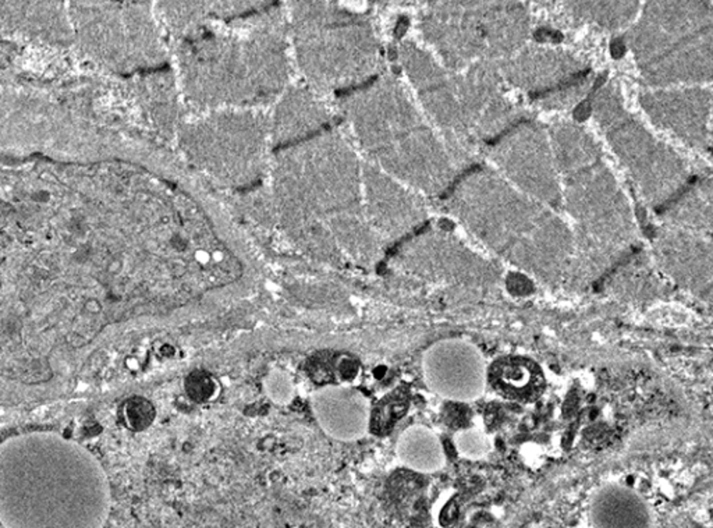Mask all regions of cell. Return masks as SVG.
<instances>
[{
	"instance_id": "8fae6325",
	"label": "cell",
	"mask_w": 713,
	"mask_h": 528,
	"mask_svg": "<svg viewBox=\"0 0 713 528\" xmlns=\"http://www.w3.org/2000/svg\"><path fill=\"white\" fill-rule=\"evenodd\" d=\"M597 528H652L648 504L623 485H605L595 494L591 507Z\"/></svg>"
},
{
	"instance_id": "8992f818",
	"label": "cell",
	"mask_w": 713,
	"mask_h": 528,
	"mask_svg": "<svg viewBox=\"0 0 713 528\" xmlns=\"http://www.w3.org/2000/svg\"><path fill=\"white\" fill-rule=\"evenodd\" d=\"M176 141L188 165L233 193L259 186L273 156L265 109H222L187 116Z\"/></svg>"
},
{
	"instance_id": "7402d4cb",
	"label": "cell",
	"mask_w": 713,
	"mask_h": 528,
	"mask_svg": "<svg viewBox=\"0 0 713 528\" xmlns=\"http://www.w3.org/2000/svg\"><path fill=\"white\" fill-rule=\"evenodd\" d=\"M574 115H575V118H580V120L587 118V116L590 115V105H588V103H581V105L575 109Z\"/></svg>"
},
{
	"instance_id": "603a6c76",
	"label": "cell",
	"mask_w": 713,
	"mask_h": 528,
	"mask_svg": "<svg viewBox=\"0 0 713 528\" xmlns=\"http://www.w3.org/2000/svg\"><path fill=\"white\" fill-rule=\"evenodd\" d=\"M0 228H1V218H0Z\"/></svg>"
},
{
	"instance_id": "d6986e66",
	"label": "cell",
	"mask_w": 713,
	"mask_h": 528,
	"mask_svg": "<svg viewBox=\"0 0 713 528\" xmlns=\"http://www.w3.org/2000/svg\"><path fill=\"white\" fill-rule=\"evenodd\" d=\"M263 390L266 396L276 405L285 406L294 397L295 387L285 371L273 370L263 380Z\"/></svg>"
},
{
	"instance_id": "9a60e30c",
	"label": "cell",
	"mask_w": 713,
	"mask_h": 528,
	"mask_svg": "<svg viewBox=\"0 0 713 528\" xmlns=\"http://www.w3.org/2000/svg\"><path fill=\"white\" fill-rule=\"evenodd\" d=\"M403 402L396 393L382 397L373 407L370 415V431L375 435L388 434L399 418Z\"/></svg>"
},
{
	"instance_id": "7c38bea8",
	"label": "cell",
	"mask_w": 713,
	"mask_h": 528,
	"mask_svg": "<svg viewBox=\"0 0 713 528\" xmlns=\"http://www.w3.org/2000/svg\"><path fill=\"white\" fill-rule=\"evenodd\" d=\"M487 382L512 400L530 402L542 393V372L535 364L522 358L499 360L490 370L487 368Z\"/></svg>"
},
{
	"instance_id": "4fadbf2b",
	"label": "cell",
	"mask_w": 713,
	"mask_h": 528,
	"mask_svg": "<svg viewBox=\"0 0 713 528\" xmlns=\"http://www.w3.org/2000/svg\"><path fill=\"white\" fill-rule=\"evenodd\" d=\"M396 453L405 467L418 472H436L446 464L442 442L424 425L407 428L400 435Z\"/></svg>"
},
{
	"instance_id": "5bb4252c",
	"label": "cell",
	"mask_w": 713,
	"mask_h": 528,
	"mask_svg": "<svg viewBox=\"0 0 713 528\" xmlns=\"http://www.w3.org/2000/svg\"><path fill=\"white\" fill-rule=\"evenodd\" d=\"M360 371L355 358L339 352H320L308 362V375L322 386L344 385L351 382Z\"/></svg>"
},
{
	"instance_id": "3957f363",
	"label": "cell",
	"mask_w": 713,
	"mask_h": 528,
	"mask_svg": "<svg viewBox=\"0 0 713 528\" xmlns=\"http://www.w3.org/2000/svg\"><path fill=\"white\" fill-rule=\"evenodd\" d=\"M0 447V514L9 528H67L61 519L102 527L109 488L102 467L80 446L49 434Z\"/></svg>"
},
{
	"instance_id": "ac0fdd59",
	"label": "cell",
	"mask_w": 713,
	"mask_h": 528,
	"mask_svg": "<svg viewBox=\"0 0 713 528\" xmlns=\"http://www.w3.org/2000/svg\"><path fill=\"white\" fill-rule=\"evenodd\" d=\"M187 396L196 403L211 402L219 392V382L206 371H193L184 381Z\"/></svg>"
},
{
	"instance_id": "7a4b0ae2",
	"label": "cell",
	"mask_w": 713,
	"mask_h": 528,
	"mask_svg": "<svg viewBox=\"0 0 713 528\" xmlns=\"http://www.w3.org/2000/svg\"><path fill=\"white\" fill-rule=\"evenodd\" d=\"M361 173L363 159L336 128L280 148L268 173L276 228L318 258L371 263L379 240L365 218Z\"/></svg>"
},
{
	"instance_id": "5b68a950",
	"label": "cell",
	"mask_w": 713,
	"mask_h": 528,
	"mask_svg": "<svg viewBox=\"0 0 713 528\" xmlns=\"http://www.w3.org/2000/svg\"><path fill=\"white\" fill-rule=\"evenodd\" d=\"M336 109L364 161L388 176L425 184L427 137L395 78L378 76L368 84L339 95Z\"/></svg>"
},
{
	"instance_id": "e0dca14e",
	"label": "cell",
	"mask_w": 713,
	"mask_h": 528,
	"mask_svg": "<svg viewBox=\"0 0 713 528\" xmlns=\"http://www.w3.org/2000/svg\"><path fill=\"white\" fill-rule=\"evenodd\" d=\"M123 417L130 430L143 431L153 424L156 410L155 406L148 399L141 396H134L124 403Z\"/></svg>"
},
{
	"instance_id": "ffe728a7",
	"label": "cell",
	"mask_w": 713,
	"mask_h": 528,
	"mask_svg": "<svg viewBox=\"0 0 713 528\" xmlns=\"http://www.w3.org/2000/svg\"><path fill=\"white\" fill-rule=\"evenodd\" d=\"M31 201L38 204V205H45L48 204L51 200H52V194L49 190H45V188H38V190H34L29 196Z\"/></svg>"
},
{
	"instance_id": "9c48e42d",
	"label": "cell",
	"mask_w": 713,
	"mask_h": 528,
	"mask_svg": "<svg viewBox=\"0 0 713 528\" xmlns=\"http://www.w3.org/2000/svg\"><path fill=\"white\" fill-rule=\"evenodd\" d=\"M363 205L375 237L392 240L414 225L417 209L390 176L363 159Z\"/></svg>"
},
{
	"instance_id": "52a82bcc",
	"label": "cell",
	"mask_w": 713,
	"mask_h": 528,
	"mask_svg": "<svg viewBox=\"0 0 713 528\" xmlns=\"http://www.w3.org/2000/svg\"><path fill=\"white\" fill-rule=\"evenodd\" d=\"M423 372L429 389L449 400L472 402L485 393V357L475 345L462 339L433 343L423 357Z\"/></svg>"
},
{
	"instance_id": "6da1fadb",
	"label": "cell",
	"mask_w": 713,
	"mask_h": 528,
	"mask_svg": "<svg viewBox=\"0 0 713 528\" xmlns=\"http://www.w3.org/2000/svg\"><path fill=\"white\" fill-rule=\"evenodd\" d=\"M177 84L191 115L265 109L291 81L285 9L273 1H169Z\"/></svg>"
},
{
	"instance_id": "277c9868",
	"label": "cell",
	"mask_w": 713,
	"mask_h": 528,
	"mask_svg": "<svg viewBox=\"0 0 713 528\" xmlns=\"http://www.w3.org/2000/svg\"><path fill=\"white\" fill-rule=\"evenodd\" d=\"M285 9L294 68L316 93L342 95L380 76L382 48L367 13L336 1Z\"/></svg>"
},
{
	"instance_id": "30bf717a",
	"label": "cell",
	"mask_w": 713,
	"mask_h": 528,
	"mask_svg": "<svg viewBox=\"0 0 713 528\" xmlns=\"http://www.w3.org/2000/svg\"><path fill=\"white\" fill-rule=\"evenodd\" d=\"M311 409L322 431L342 442L364 438L370 431L368 397L347 385L322 386L311 396Z\"/></svg>"
},
{
	"instance_id": "44dd1931",
	"label": "cell",
	"mask_w": 713,
	"mask_h": 528,
	"mask_svg": "<svg viewBox=\"0 0 713 528\" xmlns=\"http://www.w3.org/2000/svg\"><path fill=\"white\" fill-rule=\"evenodd\" d=\"M612 55L615 58H622L624 55V45L622 41H615L612 45Z\"/></svg>"
},
{
	"instance_id": "2e32d148",
	"label": "cell",
	"mask_w": 713,
	"mask_h": 528,
	"mask_svg": "<svg viewBox=\"0 0 713 528\" xmlns=\"http://www.w3.org/2000/svg\"><path fill=\"white\" fill-rule=\"evenodd\" d=\"M455 445L458 455L467 460H481L492 449L489 438L477 428L458 431L455 435Z\"/></svg>"
},
{
	"instance_id": "ba28073f",
	"label": "cell",
	"mask_w": 713,
	"mask_h": 528,
	"mask_svg": "<svg viewBox=\"0 0 713 528\" xmlns=\"http://www.w3.org/2000/svg\"><path fill=\"white\" fill-rule=\"evenodd\" d=\"M330 111L322 96L308 86H288L269 113L272 147L305 141L329 128Z\"/></svg>"
}]
</instances>
